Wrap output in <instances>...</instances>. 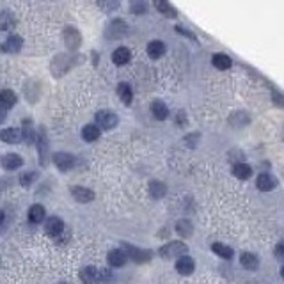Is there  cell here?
I'll list each match as a JSON object with an SVG mask.
<instances>
[{"mask_svg":"<svg viewBox=\"0 0 284 284\" xmlns=\"http://www.w3.org/2000/svg\"><path fill=\"white\" fill-rule=\"evenodd\" d=\"M110 279V274L107 270L96 268V266H83L80 270V281L83 284H103Z\"/></svg>","mask_w":284,"mask_h":284,"instance_id":"1","label":"cell"},{"mask_svg":"<svg viewBox=\"0 0 284 284\" xmlns=\"http://www.w3.org/2000/svg\"><path fill=\"white\" fill-rule=\"evenodd\" d=\"M94 122L98 124L101 130H112V128L118 126L119 118L114 112H108V110H100L94 118Z\"/></svg>","mask_w":284,"mask_h":284,"instance_id":"2","label":"cell"},{"mask_svg":"<svg viewBox=\"0 0 284 284\" xmlns=\"http://www.w3.org/2000/svg\"><path fill=\"white\" fill-rule=\"evenodd\" d=\"M186 252V245L183 242H169L160 249V256L169 260V258H180Z\"/></svg>","mask_w":284,"mask_h":284,"instance_id":"3","label":"cell"},{"mask_svg":"<svg viewBox=\"0 0 284 284\" xmlns=\"http://www.w3.org/2000/svg\"><path fill=\"white\" fill-rule=\"evenodd\" d=\"M54 163L57 165V169L62 172L69 171V169H73L75 165V157L71 153H66V151H59L54 155Z\"/></svg>","mask_w":284,"mask_h":284,"instance_id":"4","label":"cell"},{"mask_svg":"<svg viewBox=\"0 0 284 284\" xmlns=\"http://www.w3.org/2000/svg\"><path fill=\"white\" fill-rule=\"evenodd\" d=\"M64 231V222L62 219H59V217H50V219H46V222H44V233L48 236H52V238H57V236L62 235Z\"/></svg>","mask_w":284,"mask_h":284,"instance_id":"5","label":"cell"},{"mask_svg":"<svg viewBox=\"0 0 284 284\" xmlns=\"http://www.w3.org/2000/svg\"><path fill=\"white\" fill-rule=\"evenodd\" d=\"M128 34V25L124 23L122 20H114L110 21L107 29V36L108 40H121L122 36Z\"/></svg>","mask_w":284,"mask_h":284,"instance_id":"6","label":"cell"},{"mask_svg":"<svg viewBox=\"0 0 284 284\" xmlns=\"http://www.w3.org/2000/svg\"><path fill=\"white\" fill-rule=\"evenodd\" d=\"M0 163H2L5 171H16V169H20L23 165V158L20 155H16V153H7V155L0 158Z\"/></svg>","mask_w":284,"mask_h":284,"instance_id":"7","label":"cell"},{"mask_svg":"<svg viewBox=\"0 0 284 284\" xmlns=\"http://www.w3.org/2000/svg\"><path fill=\"white\" fill-rule=\"evenodd\" d=\"M107 260H108V264H110V266H114V268H119V266H122V264L128 261V254H126V250L114 249V250H110V252H108Z\"/></svg>","mask_w":284,"mask_h":284,"instance_id":"8","label":"cell"},{"mask_svg":"<svg viewBox=\"0 0 284 284\" xmlns=\"http://www.w3.org/2000/svg\"><path fill=\"white\" fill-rule=\"evenodd\" d=\"M64 41H66V46L69 50H77L80 46V43H82L80 32L77 29H73V27H68V29L64 30Z\"/></svg>","mask_w":284,"mask_h":284,"instance_id":"9","label":"cell"},{"mask_svg":"<svg viewBox=\"0 0 284 284\" xmlns=\"http://www.w3.org/2000/svg\"><path fill=\"white\" fill-rule=\"evenodd\" d=\"M71 197L79 203H91L94 199V192L91 188H85V186H73Z\"/></svg>","mask_w":284,"mask_h":284,"instance_id":"10","label":"cell"},{"mask_svg":"<svg viewBox=\"0 0 284 284\" xmlns=\"http://www.w3.org/2000/svg\"><path fill=\"white\" fill-rule=\"evenodd\" d=\"M124 250H126V254L130 256L133 261H137V263H146V261L151 260V252H149V250L135 249V247L126 245V243H124Z\"/></svg>","mask_w":284,"mask_h":284,"instance_id":"11","label":"cell"},{"mask_svg":"<svg viewBox=\"0 0 284 284\" xmlns=\"http://www.w3.org/2000/svg\"><path fill=\"white\" fill-rule=\"evenodd\" d=\"M0 141L5 144H18L21 141V130L18 128H4L0 132Z\"/></svg>","mask_w":284,"mask_h":284,"instance_id":"12","label":"cell"},{"mask_svg":"<svg viewBox=\"0 0 284 284\" xmlns=\"http://www.w3.org/2000/svg\"><path fill=\"white\" fill-rule=\"evenodd\" d=\"M130 59H132V52L126 46H119L112 52V62L116 66H124L130 62Z\"/></svg>","mask_w":284,"mask_h":284,"instance_id":"13","label":"cell"},{"mask_svg":"<svg viewBox=\"0 0 284 284\" xmlns=\"http://www.w3.org/2000/svg\"><path fill=\"white\" fill-rule=\"evenodd\" d=\"M196 268V263L192 260L190 256H182V258H178L176 261V270L180 272L182 275H190Z\"/></svg>","mask_w":284,"mask_h":284,"instance_id":"14","label":"cell"},{"mask_svg":"<svg viewBox=\"0 0 284 284\" xmlns=\"http://www.w3.org/2000/svg\"><path fill=\"white\" fill-rule=\"evenodd\" d=\"M100 135H101V128H100L96 122H93V124H85V126L82 128V139L85 142L98 141Z\"/></svg>","mask_w":284,"mask_h":284,"instance_id":"15","label":"cell"},{"mask_svg":"<svg viewBox=\"0 0 284 284\" xmlns=\"http://www.w3.org/2000/svg\"><path fill=\"white\" fill-rule=\"evenodd\" d=\"M23 46V40H21L20 36H9L7 41L2 44V50L7 52V54H18Z\"/></svg>","mask_w":284,"mask_h":284,"instance_id":"16","label":"cell"},{"mask_svg":"<svg viewBox=\"0 0 284 284\" xmlns=\"http://www.w3.org/2000/svg\"><path fill=\"white\" fill-rule=\"evenodd\" d=\"M151 114L155 116V119H158V121H165V119L169 118V108H167V105L163 101L155 100V101L151 103Z\"/></svg>","mask_w":284,"mask_h":284,"instance_id":"17","label":"cell"},{"mask_svg":"<svg viewBox=\"0 0 284 284\" xmlns=\"http://www.w3.org/2000/svg\"><path fill=\"white\" fill-rule=\"evenodd\" d=\"M16 101H18V96H16L15 91H11V89H2L0 91V107L11 108L15 107Z\"/></svg>","mask_w":284,"mask_h":284,"instance_id":"18","label":"cell"},{"mask_svg":"<svg viewBox=\"0 0 284 284\" xmlns=\"http://www.w3.org/2000/svg\"><path fill=\"white\" fill-rule=\"evenodd\" d=\"M36 144H38V149H40V162L41 165H44L46 163V155H48V142H46V135H44L43 130H40V133H38Z\"/></svg>","mask_w":284,"mask_h":284,"instance_id":"19","label":"cell"},{"mask_svg":"<svg viewBox=\"0 0 284 284\" xmlns=\"http://www.w3.org/2000/svg\"><path fill=\"white\" fill-rule=\"evenodd\" d=\"M46 217V211L41 204H32L29 208V222L30 224H41Z\"/></svg>","mask_w":284,"mask_h":284,"instance_id":"20","label":"cell"},{"mask_svg":"<svg viewBox=\"0 0 284 284\" xmlns=\"http://www.w3.org/2000/svg\"><path fill=\"white\" fill-rule=\"evenodd\" d=\"M36 139H38V133L34 132L32 122H30L29 119H25L23 126H21V141H23L25 144H32V142H36Z\"/></svg>","mask_w":284,"mask_h":284,"instance_id":"21","label":"cell"},{"mask_svg":"<svg viewBox=\"0 0 284 284\" xmlns=\"http://www.w3.org/2000/svg\"><path fill=\"white\" fill-rule=\"evenodd\" d=\"M256 185H258V188H260L261 192H270V190H274L275 188L277 182H275L270 174H260L258 180H256Z\"/></svg>","mask_w":284,"mask_h":284,"instance_id":"22","label":"cell"},{"mask_svg":"<svg viewBox=\"0 0 284 284\" xmlns=\"http://www.w3.org/2000/svg\"><path fill=\"white\" fill-rule=\"evenodd\" d=\"M116 93H118V96H119V100H121L124 105H130V103L133 101V91H132V87L128 85V83H119L118 85V89H116Z\"/></svg>","mask_w":284,"mask_h":284,"instance_id":"23","label":"cell"},{"mask_svg":"<svg viewBox=\"0 0 284 284\" xmlns=\"http://www.w3.org/2000/svg\"><path fill=\"white\" fill-rule=\"evenodd\" d=\"M165 52H167V48L162 41H151V43L147 44V55H149L151 59H160Z\"/></svg>","mask_w":284,"mask_h":284,"instance_id":"24","label":"cell"},{"mask_svg":"<svg viewBox=\"0 0 284 284\" xmlns=\"http://www.w3.org/2000/svg\"><path fill=\"white\" fill-rule=\"evenodd\" d=\"M240 263H242V266H245V268L250 270V272L258 270V266H260L258 256H256V254H250V252H243V254L240 256Z\"/></svg>","mask_w":284,"mask_h":284,"instance_id":"25","label":"cell"},{"mask_svg":"<svg viewBox=\"0 0 284 284\" xmlns=\"http://www.w3.org/2000/svg\"><path fill=\"white\" fill-rule=\"evenodd\" d=\"M233 174H235L238 180H249L250 174H252V169H250V165H247V163H235V167H233Z\"/></svg>","mask_w":284,"mask_h":284,"instance_id":"26","label":"cell"},{"mask_svg":"<svg viewBox=\"0 0 284 284\" xmlns=\"http://www.w3.org/2000/svg\"><path fill=\"white\" fill-rule=\"evenodd\" d=\"M211 64H213L217 69H229L231 68V59L224 54H215L213 57H211Z\"/></svg>","mask_w":284,"mask_h":284,"instance_id":"27","label":"cell"},{"mask_svg":"<svg viewBox=\"0 0 284 284\" xmlns=\"http://www.w3.org/2000/svg\"><path fill=\"white\" fill-rule=\"evenodd\" d=\"M165 192H167V186L163 185L162 182L149 183V194H151V197H155V199H162V197L165 196Z\"/></svg>","mask_w":284,"mask_h":284,"instance_id":"28","label":"cell"},{"mask_svg":"<svg viewBox=\"0 0 284 284\" xmlns=\"http://www.w3.org/2000/svg\"><path fill=\"white\" fill-rule=\"evenodd\" d=\"M211 250H213V252H215L217 256H221V258H224V260H231V258H233V249H229L227 245L213 243Z\"/></svg>","mask_w":284,"mask_h":284,"instance_id":"29","label":"cell"},{"mask_svg":"<svg viewBox=\"0 0 284 284\" xmlns=\"http://www.w3.org/2000/svg\"><path fill=\"white\" fill-rule=\"evenodd\" d=\"M96 4H98L100 9L105 11V13H112V11H116L119 7L121 0H96Z\"/></svg>","mask_w":284,"mask_h":284,"instance_id":"30","label":"cell"},{"mask_svg":"<svg viewBox=\"0 0 284 284\" xmlns=\"http://www.w3.org/2000/svg\"><path fill=\"white\" fill-rule=\"evenodd\" d=\"M155 7H157V9L165 16H176V11L172 9L171 4L165 2V0H155Z\"/></svg>","mask_w":284,"mask_h":284,"instance_id":"31","label":"cell"},{"mask_svg":"<svg viewBox=\"0 0 284 284\" xmlns=\"http://www.w3.org/2000/svg\"><path fill=\"white\" fill-rule=\"evenodd\" d=\"M176 231L180 233V236H183V238H188V236L192 235V231H194V227H192V224H190L188 221H178Z\"/></svg>","mask_w":284,"mask_h":284,"instance_id":"32","label":"cell"},{"mask_svg":"<svg viewBox=\"0 0 284 284\" xmlns=\"http://www.w3.org/2000/svg\"><path fill=\"white\" fill-rule=\"evenodd\" d=\"M15 23H16V20H15V16L13 15H9V13H2V15H0V29L2 30L13 29Z\"/></svg>","mask_w":284,"mask_h":284,"instance_id":"33","label":"cell"},{"mask_svg":"<svg viewBox=\"0 0 284 284\" xmlns=\"http://www.w3.org/2000/svg\"><path fill=\"white\" fill-rule=\"evenodd\" d=\"M235 119H236V121H238V122H236V124H235V126H245V124H247V122L250 121L249 116H247V114H245V112H236V114H233V116H231V118H229V122H233V121H235Z\"/></svg>","mask_w":284,"mask_h":284,"instance_id":"34","label":"cell"},{"mask_svg":"<svg viewBox=\"0 0 284 284\" xmlns=\"http://www.w3.org/2000/svg\"><path fill=\"white\" fill-rule=\"evenodd\" d=\"M36 180H38V172H25V174H21L20 183L23 186H30Z\"/></svg>","mask_w":284,"mask_h":284,"instance_id":"35","label":"cell"},{"mask_svg":"<svg viewBox=\"0 0 284 284\" xmlns=\"http://www.w3.org/2000/svg\"><path fill=\"white\" fill-rule=\"evenodd\" d=\"M275 254L279 256V258H284V240L277 243V247H275Z\"/></svg>","mask_w":284,"mask_h":284,"instance_id":"36","label":"cell"},{"mask_svg":"<svg viewBox=\"0 0 284 284\" xmlns=\"http://www.w3.org/2000/svg\"><path fill=\"white\" fill-rule=\"evenodd\" d=\"M5 116H7V114H5V108H4V107H0V124L4 122Z\"/></svg>","mask_w":284,"mask_h":284,"instance_id":"37","label":"cell"},{"mask_svg":"<svg viewBox=\"0 0 284 284\" xmlns=\"http://www.w3.org/2000/svg\"><path fill=\"white\" fill-rule=\"evenodd\" d=\"M4 219H5V213H4V210H0V224L4 222Z\"/></svg>","mask_w":284,"mask_h":284,"instance_id":"38","label":"cell"},{"mask_svg":"<svg viewBox=\"0 0 284 284\" xmlns=\"http://www.w3.org/2000/svg\"><path fill=\"white\" fill-rule=\"evenodd\" d=\"M281 275H283V277H284V266H283V270H281Z\"/></svg>","mask_w":284,"mask_h":284,"instance_id":"39","label":"cell"},{"mask_svg":"<svg viewBox=\"0 0 284 284\" xmlns=\"http://www.w3.org/2000/svg\"><path fill=\"white\" fill-rule=\"evenodd\" d=\"M59 284H68V283H59Z\"/></svg>","mask_w":284,"mask_h":284,"instance_id":"40","label":"cell"}]
</instances>
